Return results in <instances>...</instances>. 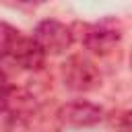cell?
<instances>
[{
	"label": "cell",
	"mask_w": 132,
	"mask_h": 132,
	"mask_svg": "<svg viewBox=\"0 0 132 132\" xmlns=\"http://www.w3.org/2000/svg\"><path fill=\"white\" fill-rule=\"evenodd\" d=\"M72 39L76 37L87 50L95 54H107L120 39H122V25L116 19H101L97 23H74L70 27Z\"/></svg>",
	"instance_id": "6da1fadb"
},
{
	"label": "cell",
	"mask_w": 132,
	"mask_h": 132,
	"mask_svg": "<svg viewBox=\"0 0 132 132\" xmlns=\"http://www.w3.org/2000/svg\"><path fill=\"white\" fill-rule=\"evenodd\" d=\"M62 80L70 91L89 93L101 87V72L91 60L82 56H70L62 66Z\"/></svg>",
	"instance_id": "7a4b0ae2"
},
{
	"label": "cell",
	"mask_w": 132,
	"mask_h": 132,
	"mask_svg": "<svg viewBox=\"0 0 132 132\" xmlns=\"http://www.w3.org/2000/svg\"><path fill=\"white\" fill-rule=\"evenodd\" d=\"M33 39H35V43L43 50V54H54V56H56V54H64V52L70 47V43L74 41L70 27H66L64 23L54 21V19L41 21V23L35 27Z\"/></svg>",
	"instance_id": "3957f363"
},
{
	"label": "cell",
	"mask_w": 132,
	"mask_h": 132,
	"mask_svg": "<svg viewBox=\"0 0 132 132\" xmlns=\"http://www.w3.org/2000/svg\"><path fill=\"white\" fill-rule=\"evenodd\" d=\"M58 122L66 128H85V126H95L101 122L103 118V109L91 101H68L64 103L58 113H56Z\"/></svg>",
	"instance_id": "277c9868"
},
{
	"label": "cell",
	"mask_w": 132,
	"mask_h": 132,
	"mask_svg": "<svg viewBox=\"0 0 132 132\" xmlns=\"http://www.w3.org/2000/svg\"><path fill=\"white\" fill-rule=\"evenodd\" d=\"M10 56L21 68H27V70H39L43 66V60H45V54L35 43V39L33 37H23V35L16 37Z\"/></svg>",
	"instance_id": "5b68a950"
},
{
	"label": "cell",
	"mask_w": 132,
	"mask_h": 132,
	"mask_svg": "<svg viewBox=\"0 0 132 132\" xmlns=\"http://www.w3.org/2000/svg\"><path fill=\"white\" fill-rule=\"evenodd\" d=\"M16 37H19V31H16L12 25L0 21V60L6 58V56H10Z\"/></svg>",
	"instance_id": "8992f818"
},
{
	"label": "cell",
	"mask_w": 132,
	"mask_h": 132,
	"mask_svg": "<svg viewBox=\"0 0 132 132\" xmlns=\"http://www.w3.org/2000/svg\"><path fill=\"white\" fill-rule=\"evenodd\" d=\"M107 126L116 132H132V111H111L107 118Z\"/></svg>",
	"instance_id": "52a82bcc"
},
{
	"label": "cell",
	"mask_w": 132,
	"mask_h": 132,
	"mask_svg": "<svg viewBox=\"0 0 132 132\" xmlns=\"http://www.w3.org/2000/svg\"><path fill=\"white\" fill-rule=\"evenodd\" d=\"M10 93H12V89H10V85H8V78H6V74L0 70V113L6 111L8 101H10Z\"/></svg>",
	"instance_id": "ba28073f"
},
{
	"label": "cell",
	"mask_w": 132,
	"mask_h": 132,
	"mask_svg": "<svg viewBox=\"0 0 132 132\" xmlns=\"http://www.w3.org/2000/svg\"><path fill=\"white\" fill-rule=\"evenodd\" d=\"M130 68H132V54H130Z\"/></svg>",
	"instance_id": "9c48e42d"
}]
</instances>
